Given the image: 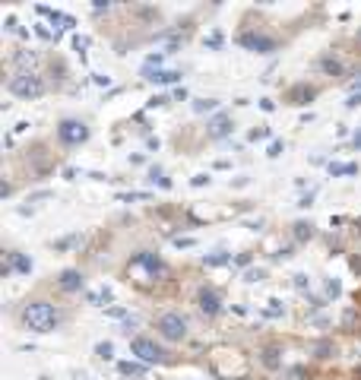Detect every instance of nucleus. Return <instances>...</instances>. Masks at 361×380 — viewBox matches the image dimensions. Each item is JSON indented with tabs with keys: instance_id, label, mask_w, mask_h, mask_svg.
Returning <instances> with one entry per match:
<instances>
[{
	"instance_id": "nucleus-1",
	"label": "nucleus",
	"mask_w": 361,
	"mask_h": 380,
	"mask_svg": "<svg viewBox=\"0 0 361 380\" xmlns=\"http://www.w3.org/2000/svg\"><path fill=\"white\" fill-rule=\"evenodd\" d=\"M22 323H26L32 332H51L57 329V311L54 304L48 301H29L22 307Z\"/></svg>"
},
{
	"instance_id": "nucleus-2",
	"label": "nucleus",
	"mask_w": 361,
	"mask_h": 380,
	"mask_svg": "<svg viewBox=\"0 0 361 380\" xmlns=\"http://www.w3.org/2000/svg\"><path fill=\"white\" fill-rule=\"evenodd\" d=\"M7 89L13 95H19V99H41L44 95V79L35 73V70H19V73L10 76Z\"/></svg>"
},
{
	"instance_id": "nucleus-3",
	"label": "nucleus",
	"mask_w": 361,
	"mask_h": 380,
	"mask_svg": "<svg viewBox=\"0 0 361 380\" xmlns=\"http://www.w3.org/2000/svg\"><path fill=\"white\" fill-rule=\"evenodd\" d=\"M155 329H159L168 342H180L187 336V317L177 314V311H168V314H162L155 320Z\"/></svg>"
},
{
	"instance_id": "nucleus-4",
	"label": "nucleus",
	"mask_w": 361,
	"mask_h": 380,
	"mask_svg": "<svg viewBox=\"0 0 361 380\" xmlns=\"http://www.w3.org/2000/svg\"><path fill=\"white\" fill-rule=\"evenodd\" d=\"M57 139L64 142V146H79V142L89 139V127L76 121V117H64V121L57 124Z\"/></svg>"
},
{
	"instance_id": "nucleus-5",
	"label": "nucleus",
	"mask_w": 361,
	"mask_h": 380,
	"mask_svg": "<svg viewBox=\"0 0 361 380\" xmlns=\"http://www.w3.org/2000/svg\"><path fill=\"white\" fill-rule=\"evenodd\" d=\"M130 352H133L140 361H146V364H162L165 361V352L155 346L152 339H146V336H137L133 342H130Z\"/></svg>"
},
{
	"instance_id": "nucleus-6",
	"label": "nucleus",
	"mask_w": 361,
	"mask_h": 380,
	"mask_svg": "<svg viewBox=\"0 0 361 380\" xmlns=\"http://www.w3.org/2000/svg\"><path fill=\"white\" fill-rule=\"evenodd\" d=\"M238 44L247 48V51H257V54H273L276 51V38H269V35H257V32H241Z\"/></svg>"
},
{
	"instance_id": "nucleus-7",
	"label": "nucleus",
	"mask_w": 361,
	"mask_h": 380,
	"mask_svg": "<svg viewBox=\"0 0 361 380\" xmlns=\"http://www.w3.org/2000/svg\"><path fill=\"white\" fill-rule=\"evenodd\" d=\"M197 304H200V311L206 314V317H215L222 311V301H219V295H215L212 289H200V295H197Z\"/></svg>"
},
{
	"instance_id": "nucleus-8",
	"label": "nucleus",
	"mask_w": 361,
	"mask_h": 380,
	"mask_svg": "<svg viewBox=\"0 0 361 380\" xmlns=\"http://www.w3.org/2000/svg\"><path fill=\"white\" fill-rule=\"evenodd\" d=\"M57 285L64 292H79L82 285H86V279H82L79 269H64V272H60V279H57Z\"/></svg>"
},
{
	"instance_id": "nucleus-9",
	"label": "nucleus",
	"mask_w": 361,
	"mask_h": 380,
	"mask_svg": "<svg viewBox=\"0 0 361 380\" xmlns=\"http://www.w3.org/2000/svg\"><path fill=\"white\" fill-rule=\"evenodd\" d=\"M143 76L152 79V82H180V70H152V67H143Z\"/></svg>"
},
{
	"instance_id": "nucleus-10",
	"label": "nucleus",
	"mask_w": 361,
	"mask_h": 380,
	"mask_svg": "<svg viewBox=\"0 0 361 380\" xmlns=\"http://www.w3.org/2000/svg\"><path fill=\"white\" fill-rule=\"evenodd\" d=\"M228 133H232V121H228L225 114H219V117L209 124V136H212V139H222V136H228Z\"/></svg>"
},
{
	"instance_id": "nucleus-11",
	"label": "nucleus",
	"mask_w": 361,
	"mask_h": 380,
	"mask_svg": "<svg viewBox=\"0 0 361 380\" xmlns=\"http://www.w3.org/2000/svg\"><path fill=\"white\" fill-rule=\"evenodd\" d=\"M310 99H314V89H307V86H298V89H292V95H288L292 105H307Z\"/></svg>"
},
{
	"instance_id": "nucleus-12",
	"label": "nucleus",
	"mask_w": 361,
	"mask_h": 380,
	"mask_svg": "<svg viewBox=\"0 0 361 380\" xmlns=\"http://www.w3.org/2000/svg\"><path fill=\"white\" fill-rule=\"evenodd\" d=\"M358 165L355 162H330V174L333 177H342V174H355Z\"/></svg>"
},
{
	"instance_id": "nucleus-13",
	"label": "nucleus",
	"mask_w": 361,
	"mask_h": 380,
	"mask_svg": "<svg viewBox=\"0 0 361 380\" xmlns=\"http://www.w3.org/2000/svg\"><path fill=\"white\" fill-rule=\"evenodd\" d=\"M111 298H114V292L108 289V285H102L99 292H92V295H89V304H95V307H102V304H108V301H111Z\"/></svg>"
},
{
	"instance_id": "nucleus-14",
	"label": "nucleus",
	"mask_w": 361,
	"mask_h": 380,
	"mask_svg": "<svg viewBox=\"0 0 361 380\" xmlns=\"http://www.w3.org/2000/svg\"><path fill=\"white\" fill-rule=\"evenodd\" d=\"M117 371L124 374V377H143V374H146V367H143V364H133V361H120Z\"/></svg>"
},
{
	"instance_id": "nucleus-15",
	"label": "nucleus",
	"mask_w": 361,
	"mask_h": 380,
	"mask_svg": "<svg viewBox=\"0 0 361 380\" xmlns=\"http://www.w3.org/2000/svg\"><path fill=\"white\" fill-rule=\"evenodd\" d=\"M203 263H206V266H222V263H232V254H225V251L209 254V257H203Z\"/></svg>"
},
{
	"instance_id": "nucleus-16",
	"label": "nucleus",
	"mask_w": 361,
	"mask_h": 380,
	"mask_svg": "<svg viewBox=\"0 0 361 380\" xmlns=\"http://www.w3.org/2000/svg\"><path fill=\"white\" fill-rule=\"evenodd\" d=\"M279 349H276V346H269V349H263V364H266V367H279Z\"/></svg>"
},
{
	"instance_id": "nucleus-17",
	"label": "nucleus",
	"mask_w": 361,
	"mask_h": 380,
	"mask_svg": "<svg viewBox=\"0 0 361 380\" xmlns=\"http://www.w3.org/2000/svg\"><path fill=\"white\" fill-rule=\"evenodd\" d=\"M310 234H314V225H310V222H298L295 225V238H298V241H304V238H310Z\"/></svg>"
},
{
	"instance_id": "nucleus-18",
	"label": "nucleus",
	"mask_w": 361,
	"mask_h": 380,
	"mask_svg": "<svg viewBox=\"0 0 361 380\" xmlns=\"http://www.w3.org/2000/svg\"><path fill=\"white\" fill-rule=\"evenodd\" d=\"M320 67L327 70V73H339V70H342V64L336 61V57H323V61H320Z\"/></svg>"
},
{
	"instance_id": "nucleus-19",
	"label": "nucleus",
	"mask_w": 361,
	"mask_h": 380,
	"mask_svg": "<svg viewBox=\"0 0 361 380\" xmlns=\"http://www.w3.org/2000/svg\"><path fill=\"white\" fill-rule=\"evenodd\" d=\"M95 355H99V358H111V355H114V346H111V342H99V346H95Z\"/></svg>"
},
{
	"instance_id": "nucleus-20",
	"label": "nucleus",
	"mask_w": 361,
	"mask_h": 380,
	"mask_svg": "<svg viewBox=\"0 0 361 380\" xmlns=\"http://www.w3.org/2000/svg\"><path fill=\"white\" fill-rule=\"evenodd\" d=\"M317 355H320V358H333V355H336V346H330V342H320V346H317Z\"/></svg>"
},
{
	"instance_id": "nucleus-21",
	"label": "nucleus",
	"mask_w": 361,
	"mask_h": 380,
	"mask_svg": "<svg viewBox=\"0 0 361 380\" xmlns=\"http://www.w3.org/2000/svg\"><path fill=\"white\" fill-rule=\"evenodd\" d=\"M282 149H285V146H282V139H273V142H269V152H266V156H269V159H279V156H282Z\"/></svg>"
},
{
	"instance_id": "nucleus-22",
	"label": "nucleus",
	"mask_w": 361,
	"mask_h": 380,
	"mask_svg": "<svg viewBox=\"0 0 361 380\" xmlns=\"http://www.w3.org/2000/svg\"><path fill=\"white\" fill-rule=\"evenodd\" d=\"M73 48H76V51L82 54V51L89 48V35H73Z\"/></svg>"
},
{
	"instance_id": "nucleus-23",
	"label": "nucleus",
	"mask_w": 361,
	"mask_h": 380,
	"mask_svg": "<svg viewBox=\"0 0 361 380\" xmlns=\"http://www.w3.org/2000/svg\"><path fill=\"white\" fill-rule=\"evenodd\" d=\"M206 48H212V51H219V48H222V32H212L209 38H206Z\"/></svg>"
},
{
	"instance_id": "nucleus-24",
	"label": "nucleus",
	"mask_w": 361,
	"mask_h": 380,
	"mask_svg": "<svg viewBox=\"0 0 361 380\" xmlns=\"http://www.w3.org/2000/svg\"><path fill=\"white\" fill-rule=\"evenodd\" d=\"M215 108V102L212 99H200V102H194V111H212Z\"/></svg>"
},
{
	"instance_id": "nucleus-25",
	"label": "nucleus",
	"mask_w": 361,
	"mask_h": 380,
	"mask_svg": "<svg viewBox=\"0 0 361 380\" xmlns=\"http://www.w3.org/2000/svg\"><path fill=\"white\" fill-rule=\"evenodd\" d=\"M35 61V51H19L16 54V64H32Z\"/></svg>"
},
{
	"instance_id": "nucleus-26",
	"label": "nucleus",
	"mask_w": 361,
	"mask_h": 380,
	"mask_svg": "<svg viewBox=\"0 0 361 380\" xmlns=\"http://www.w3.org/2000/svg\"><path fill=\"white\" fill-rule=\"evenodd\" d=\"M339 292H342V285H339V282L333 279V282L327 285V295H330V298H339Z\"/></svg>"
},
{
	"instance_id": "nucleus-27",
	"label": "nucleus",
	"mask_w": 361,
	"mask_h": 380,
	"mask_svg": "<svg viewBox=\"0 0 361 380\" xmlns=\"http://www.w3.org/2000/svg\"><path fill=\"white\" fill-rule=\"evenodd\" d=\"M244 279H247V282H260V279H263V269H247Z\"/></svg>"
},
{
	"instance_id": "nucleus-28",
	"label": "nucleus",
	"mask_w": 361,
	"mask_h": 380,
	"mask_svg": "<svg viewBox=\"0 0 361 380\" xmlns=\"http://www.w3.org/2000/svg\"><path fill=\"white\" fill-rule=\"evenodd\" d=\"M92 82H95V86H111V76H105V73H95V76H92Z\"/></svg>"
},
{
	"instance_id": "nucleus-29",
	"label": "nucleus",
	"mask_w": 361,
	"mask_h": 380,
	"mask_svg": "<svg viewBox=\"0 0 361 380\" xmlns=\"http://www.w3.org/2000/svg\"><path fill=\"white\" fill-rule=\"evenodd\" d=\"M269 136V130L266 127H260V130H250V139H266Z\"/></svg>"
},
{
	"instance_id": "nucleus-30",
	"label": "nucleus",
	"mask_w": 361,
	"mask_h": 380,
	"mask_svg": "<svg viewBox=\"0 0 361 380\" xmlns=\"http://www.w3.org/2000/svg\"><path fill=\"white\" fill-rule=\"evenodd\" d=\"M295 285H298V289H307V285H310V279L304 276V272H298V276H295Z\"/></svg>"
},
{
	"instance_id": "nucleus-31",
	"label": "nucleus",
	"mask_w": 361,
	"mask_h": 380,
	"mask_svg": "<svg viewBox=\"0 0 361 380\" xmlns=\"http://www.w3.org/2000/svg\"><path fill=\"white\" fill-rule=\"evenodd\" d=\"M165 102H168V95H155V99H149V108H159Z\"/></svg>"
},
{
	"instance_id": "nucleus-32",
	"label": "nucleus",
	"mask_w": 361,
	"mask_h": 380,
	"mask_svg": "<svg viewBox=\"0 0 361 380\" xmlns=\"http://www.w3.org/2000/svg\"><path fill=\"white\" fill-rule=\"evenodd\" d=\"M108 317H124L127 320V311L124 307H108Z\"/></svg>"
},
{
	"instance_id": "nucleus-33",
	"label": "nucleus",
	"mask_w": 361,
	"mask_h": 380,
	"mask_svg": "<svg viewBox=\"0 0 361 380\" xmlns=\"http://www.w3.org/2000/svg\"><path fill=\"white\" fill-rule=\"evenodd\" d=\"M190 184H194V187H203V184H209V174H197V177H194V181H190Z\"/></svg>"
},
{
	"instance_id": "nucleus-34",
	"label": "nucleus",
	"mask_w": 361,
	"mask_h": 380,
	"mask_svg": "<svg viewBox=\"0 0 361 380\" xmlns=\"http://www.w3.org/2000/svg\"><path fill=\"white\" fill-rule=\"evenodd\" d=\"M358 105H361V92H358V95H352V99L345 102V108H358Z\"/></svg>"
},
{
	"instance_id": "nucleus-35",
	"label": "nucleus",
	"mask_w": 361,
	"mask_h": 380,
	"mask_svg": "<svg viewBox=\"0 0 361 380\" xmlns=\"http://www.w3.org/2000/svg\"><path fill=\"white\" fill-rule=\"evenodd\" d=\"M355 146H358V149H361V133H355Z\"/></svg>"
}]
</instances>
